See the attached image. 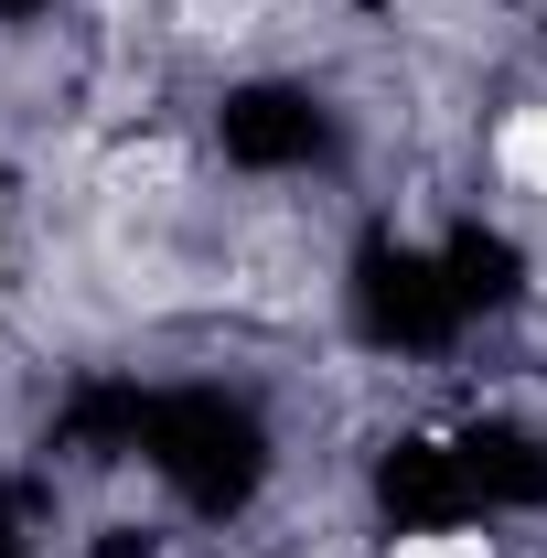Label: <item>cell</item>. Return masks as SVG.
Segmentation results:
<instances>
[{
	"label": "cell",
	"instance_id": "obj_3",
	"mask_svg": "<svg viewBox=\"0 0 547 558\" xmlns=\"http://www.w3.org/2000/svg\"><path fill=\"white\" fill-rule=\"evenodd\" d=\"M0 258H11V226H0Z\"/></svg>",
	"mask_w": 547,
	"mask_h": 558
},
{
	"label": "cell",
	"instance_id": "obj_1",
	"mask_svg": "<svg viewBox=\"0 0 547 558\" xmlns=\"http://www.w3.org/2000/svg\"><path fill=\"white\" fill-rule=\"evenodd\" d=\"M494 161H505L515 194H537V205H547V97H537V108H515V119L494 130Z\"/></svg>",
	"mask_w": 547,
	"mask_h": 558
},
{
	"label": "cell",
	"instance_id": "obj_2",
	"mask_svg": "<svg viewBox=\"0 0 547 558\" xmlns=\"http://www.w3.org/2000/svg\"><path fill=\"white\" fill-rule=\"evenodd\" d=\"M387 558H494L483 537H462V526H429V537H398Z\"/></svg>",
	"mask_w": 547,
	"mask_h": 558
}]
</instances>
